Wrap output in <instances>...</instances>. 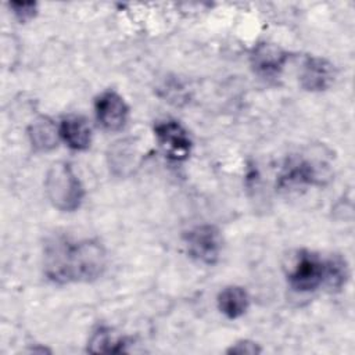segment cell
Listing matches in <instances>:
<instances>
[{"label": "cell", "mask_w": 355, "mask_h": 355, "mask_svg": "<svg viewBox=\"0 0 355 355\" xmlns=\"http://www.w3.org/2000/svg\"><path fill=\"white\" fill-rule=\"evenodd\" d=\"M105 251L96 240L57 237L44 250V273L60 284L92 282L105 269Z\"/></svg>", "instance_id": "cell-1"}, {"label": "cell", "mask_w": 355, "mask_h": 355, "mask_svg": "<svg viewBox=\"0 0 355 355\" xmlns=\"http://www.w3.org/2000/svg\"><path fill=\"white\" fill-rule=\"evenodd\" d=\"M44 186L49 200L60 211H75L83 200L82 183L67 162H55L50 166Z\"/></svg>", "instance_id": "cell-2"}, {"label": "cell", "mask_w": 355, "mask_h": 355, "mask_svg": "<svg viewBox=\"0 0 355 355\" xmlns=\"http://www.w3.org/2000/svg\"><path fill=\"white\" fill-rule=\"evenodd\" d=\"M184 243L191 258L214 265L222 251V234L214 225H198L184 233Z\"/></svg>", "instance_id": "cell-3"}, {"label": "cell", "mask_w": 355, "mask_h": 355, "mask_svg": "<svg viewBox=\"0 0 355 355\" xmlns=\"http://www.w3.org/2000/svg\"><path fill=\"white\" fill-rule=\"evenodd\" d=\"M326 261L311 251H301L290 269L287 277L290 286L300 293L316 290L324 282Z\"/></svg>", "instance_id": "cell-4"}, {"label": "cell", "mask_w": 355, "mask_h": 355, "mask_svg": "<svg viewBox=\"0 0 355 355\" xmlns=\"http://www.w3.org/2000/svg\"><path fill=\"white\" fill-rule=\"evenodd\" d=\"M157 140L164 153L173 161H183L191 150V139L187 130L176 121H164L154 128Z\"/></svg>", "instance_id": "cell-5"}, {"label": "cell", "mask_w": 355, "mask_h": 355, "mask_svg": "<svg viewBox=\"0 0 355 355\" xmlns=\"http://www.w3.org/2000/svg\"><path fill=\"white\" fill-rule=\"evenodd\" d=\"M97 121L107 130H119L128 121L129 108L125 100L115 92H103L94 101Z\"/></svg>", "instance_id": "cell-6"}, {"label": "cell", "mask_w": 355, "mask_h": 355, "mask_svg": "<svg viewBox=\"0 0 355 355\" xmlns=\"http://www.w3.org/2000/svg\"><path fill=\"white\" fill-rule=\"evenodd\" d=\"M336 78V68L334 65L323 58V57H306L304 64H302V69H301V75H300V80H301V86L308 90V92H322L329 89Z\"/></svg>", "instance_id": "cell-7"}, {"label": "cell", "mask_w": 355, "mask_h": 355, "mask_svg": "<svg viewBox=\"0 0 355 355\" xmlns=\"http://www.w3.org/2000/svg\"><path fill=\"white\" fill-rule=\"evenodd\" d=\"M288 60V53L277 44L261 43L251 53L254 71L263 78L277 76Z\"/></svg>", "instance_id": "cell-8"}, {"label": "cell", "mask_w": 355, "mask_h": 355, "mask_svg": "<svg viewBox=\"0 0 355 355\" xmlns=\"http://www.w3.org/2000/svg\"><path fill=\"white\" fill-rule=\"evenodd\" d=\"M319 172L318 168L308 159L304 158H291L287 165H284L279 183L282 187H295L305 184L319 183Z\"/></svg>", "instance_id": "cell-9"}, {"label": "cell", "mask_w": 355, "mask_h": 355, "mask_svg": "<svg viewBox=\"0 0 355 355\" xmlns=\"http://www.w3.org/2000/svg\"><path fill=\"white\" fill-rule=\"evenodd\" d=\"M58 132L64 143L72 150H86L92 143V129L87 121L80 115L64 118L58 126Z\"/></svg>", "instance_id": "cell-10"}, {"label": "cell", "mask_w": 355, "mask_h": 355, "mask_svg": "<svg viewBox=\"0 0 355 355\" xmlns=\"http://www.w3.org/2000/svg\"><path fill=\"white\" fill-rule=\"evenodd\" d=\"M218 308L229 319H237L245 313L250 298L247 291L239 286H227L218 294Z\"/></svg>", "instance_id": "cell-11"}, {"label": "cell", "mask_w": 355, "mask_h": 355, "mask_svg": "<svg viewBox=\"0 0 355 355\" xmlns=\"http://www.w3.org/2000/svg\"><path fill=\"white\" fill-rule=\"evenodd\" d=\"M60 137L58 128L46 116L37 118L29 128L32 146L39 151H49L57 146Z\"/></svg>", "instance_id": "cell-12"}, {"label": "cell", "mask_w": 355, "mask_h": 355, "mask_svg": "<svg viewBox=\"0 0 355 355\" xmlns=\"http://www.w3.org/2000/svg\"><path fill=\"white\" fill-rule=\"evenodd\" d=\"M126 338L114 333L111 329L101 327L89 340L87 351L93 354H119L125 352Z\"/></svg>", "instance_id": "cell-13"}, {"label": "cell", "mask_w": 355, "mask_h": 355, "mask_svg": "<svg viewBox=\"0 0 355 355\" xmlns=\"http://www.w3.org/2000/svg\"><path fill=\"white\" fill-rule=\"evenodd\" d=\"M348 279V266L341 257H331L326 261L324 282L330 288H341Z\"/></svg>", "instance_id": "cell-14"}, {"label": "cell", "mask_w": 355, "mask_h": 355, "mask_svg": "<svg viewBox=\"0 0 355 355\" xmlns=\"http://www.w3.org/2000/svg\"><path fill=\"white\" fill-rule=\"evenodd\" d=\"M10 8L15 18H18L21 22L32 19L37 12L36 3H10Z\"/></svg>", "instance_id": "cell-15"}, {"label": "cell", "mask_w": 355, "mask_h": 355, "mask_svg": "<svg viewBox=\"0 0 355 355\" xmlns=\"http://www.w3.org/2000/svg\"><path fill=\"white\" fill-rule=\"evenodd\" d=\"M261 351H262L261 347L255 341H250V340H240L227 349L229 354H239V355H257Z\"/></svg>", "instance_id": "cell-16"}]
</instances>
